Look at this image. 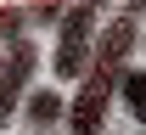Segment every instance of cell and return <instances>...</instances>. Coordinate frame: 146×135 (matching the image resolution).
<instances>
[{
	"instance_id": "8",
	"label": "cell",
	"mask_w": 146,
	"mask_h": 135,
	"mask_svg": "<svg viewBox=\"0 0 146 135\" xmlns=\"http://www.w3.org/2000/svg\"><path fill=\"white\" fill-rule=\"evenodd\" d=\"M90 6H107V0H90Z\"/></svg>"
},
{
	"instance_id": "7",
	"label": "cell",
	"mask_w": 146,
	"mask_h": 135,
	"mask_svg": "<svg viewBox=\"0 0 146 135\" xmlns=\"http://www.w3.org/2000/svg\"><path fill=\"white\" fill-rule=\"evenodd\" d=\"M129 11H146V0H129Z\"/></svg>"
},
{
	"instance_id": "4",
	"label": "cell",
	"mask_w": 146,
	"mask_h": 135,
	"mask_svg": "<svg viewBox=\"0 0 146 135\" xmlns=\"http://www.w3.org/2000/svg\"><path fill=\"white\" fill-rule=\"evenodd\" d=\"M62 113H68V107H62V96H56V90H34V96H28V107H23V118H28L34 130L62 124Z\"/></svg>"
},
{
	"instance_id": "6",
	"label": "cell",
	"mask_w": 146,
	"mask_h": 135,
	"mask_svg": "<svg viewBox=\"0 0 146 135\" xmlns=\"http://www.w3.org/2000/svg\"><path fill=\"white\" fill-rule=\"evenodd\" d=\"M17 28H23L17 11H0V39H17Z\"/></svg>"
},
{
	"instance_id": "3",
	"label": "cell",
	"mask_w": 146,
	"mask_h": 135,
	"mask_svg": "<svg viewBox=\"0 0 146 135\" xmlns=\"http://www.w3.org/2000/svg\"><path fill=\"white\" fill-rule=\"evenodd\" d=\"M34 68H39L34 39H11V45H6V62H0V124H6V113L23 101V90H28Z\"/></svg>"
},
{
	"instance_id": "2",
	"label": "cell",
	"mask_w": 146,
	"mask_h": 135,
	"mask_svg": "<svg viewBox=\"0 0 146 135\" xmlns=\"http://www.w3.org/2000/svg\"><path fill=\"white\" fill-rule=\"evenodd\" d=\"M90 45H96V6H90V0H79L68 17H62L51 73H56V79H79V73H84V62H90Z\"/></svg>"
},
{
	"instance_id": "5",
	"label": "cell",
	"mask_w": 146,
	"mask_h": 135,
	"mask_svg": "<svg viewBox=\"0 0 146 135\" xmlns=\"http://www.w3.org/2000/svg\"><path fill=\"white\" fill-rule=\"evenodd\" d=\"M118 96H124L129 118L146 124V73H141V68H124V73H118Z\"/></svg>"
},
{
	"instance_id": "1",
	"label": "cell",
	"mask_w": 146,
	"mask_h": 135,
	"mask_svg": "<svg viewBox=\"0 0 146 135\" xmlns=\"http://www.w3.org/2000/svg\"><path fill=\"white\" fill-rule=\"evenodd\" d=\"M129 45H135V17H112L107 28H101V39L90 45L96 62H84V73H79V79H84V90H79V101L62 113V124H68L73 135L101 130L107 101H112V90H118V73L129 68Z\"/></svg>"
}]
</instances>
